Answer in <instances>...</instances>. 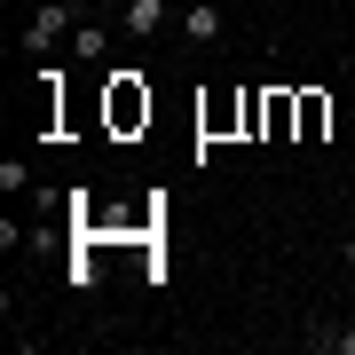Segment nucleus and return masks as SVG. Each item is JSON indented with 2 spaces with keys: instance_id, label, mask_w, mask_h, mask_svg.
<instances>
[{
  "instance_id": "obj_5",
  "label": "nucleus",
  "mask_w": 355,
  "mask_h": 355,
  "mask_svg": "<svg viewBox=\"0 0 355 355\" xmlns=\"http://www.w3.org/2000/svg\"><path fill=\"white\" fill-rule=\"evenodd\" d=\"M182 32H190L198 48H214V40H221V8H214V0H198V8H182Z\"/></svg>"
},
{
  "instance_id": "obj_3",
  "label": "nucleus",
  "mask_w": 355,
  "mask_h": 355,
  "mask_svg": "<svg viewBox=\"0 0 355 355\" xmlns=\"http://www.w3.org/2000/svg\"><path fill=\"white\" fill-rule=\"evenodd\" d=\"M166 16H174L166 0H127V16H119V24H127L135 40H150V32H166Z\"/></svg>"
},
{
  "instance_id": "obj_9",
  "label": "nucleus",
  "mask_w": 355,
  "mask_h": 355,
  "mask_svg": "<svg viewBox=\"0 0 355 355\" xmlns=\"http://www.w3.org/2000/svg\"><path fill=\"white\" fill-rule=\"evenodd\" d=\"M347 221H355V190H347Z\"/></svg>"
},
{
  "instance_id": "obj_1",
  "label": "nucleus",
  "mask_w": 355,
  "mask_h": 355,
  "mask_svg": "<svg viewBox=\"0 0 355 355\" xmlns=\"http://www.w3.org/2000/svg\"><path fill=\"white\" fill-rule=\"evenodd\" d=\"M111 127L119 135L150 127V87H142V71H111Z\"/></svg>"
},
{
  "instance_id": "obj_6",
  "label": "nucleus",
  "mask_w": 355,
  "mask_h": 355,
  "mask_svg": "<svg viewBox=\"0 0 355 355\" xmlns=\"http://www.w3.org/2000/svg\"><path fill=\"white\" fill-rule=\"evenodd\" d=\"M71 48H79V64H103V55H111V32H103V24H79Z\"/></svg>"
},
{
  "instance_id": "obj_2",
  "label": "nucleus",
  "mask_w": 355,
  "mask_h": 355,
  "mask_svg": "<svg viewBox=\"0 0 355 355\" xmlns=\"http://www.w3.org/2000/svg\"><path fill=\"white\" fill-rule=\"evenodd\" d=\"M71 32H79L71 0H40V8H32V24H24V48H32V55H48L55 40H71Z\"/></svg>"
},
{
  "instance_id": "obj_7",
  "label": "nucleus",
  "mask_w": 355,
  "mask_h": 355,
  "mask_svg": "<svg viewBox=\"0 0 355 355\" xmlns=\"http://www.w3.org/2000/svg\"><path fill=\"white\" fill-rule=\"evenodd\" d=\"M308 347H316V355H355V331H347V324H331V331H308Z\"/></svg>"
},
{
  "instance_id": "obj_4",
  "label": "nucleus",
  "mask_w": 355,
  "mask_h": 355,
  "mask_svg": "<svg viewBox=\"0 0 355 355\" xmlns=\"http://www.w3.org/2000/svg\"><path fill=\"white\" fill-rule=\"evenodd\" d=\"M324 127H331V95L300 87V142H324Z\"/></svg>"
},
{
  "instance_id": "obj_8",
  "label": "nucleus",
  "mask_w": 355,
  "mask_h": 355,
  "mask_svg": "<svg viewBox=\"0 0 355 355\" xmlns=\"http://www.w3.org/2000/svg\"><path fill=\"white\" fill-rule=\"evenodd\" d=\"M340 261H347V268H355V229H347V245H340Z\"/></svg>"
}]
</instances>
